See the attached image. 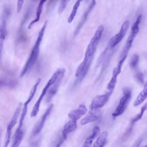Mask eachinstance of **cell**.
<instances>
[{"mask_svg": "<svg viewBox=\"0 0 147 147\" xmlns=\"http://www.w3.org/2000/svg\"><path fill=\"white\" fill-rule=\"evenodd\" d=\"M47 23L48 21H45L40 30L30 56L20 72V77H23L27 72L30 71L36 61L39 54L40 45L43 38Z\"/></svg>", "mask_w": 147, "mask_h": 147, "instance_id": "cell-1", "label": "cell"}, {"mask_svg": "<svg viewBox=\"0 0 147 147\" xmlns=\"http://www.w3.org/2000/svg\"><path fill=\"white\" fill-rule=\"evenodd\" d=\"M124 96L121 99L119 103L112 114L114 117H116L122 114L126 109L131 96V89L128 87H125L123 90Z\"/></svg>", "mask_w": 147, "mask_h": 147, "instance_id": "cell-2", "label": "cell"}, {"mask_svg": "<svg viewBox=\"0 0 147 147\" xmlns=\"http://www.w3.org/2000/svg\"><path fill=\"white\" fill-rule=\"evenodd\" d=\"M65 71V69L64 68L61 69L57 80L48 90L46 98V101L47 102H50L56 93L61 83Z\"/></svg>", "mask_w": 147, "mask_h": 147, "instance_id": "cell-3", "label": "cell"}, {"mask_svg": "<svg viewBox=\"0 0 147 147\" xmlns=\"http://www.w3.org/2000/svg\"><path fill=\"white\" fill-rule=\"evenodd\" d=\"M129 25V21H125L123 24L119 32L110 40L108 44L111 48L114 47L122 40L126 34Z\"/></svg>", "mask_w": 147, "mask_h": 147, "instance_id": "cell-4", "label": "cell"}, {"mask_svg": "<svg viewBox=\"0 0 147 147\" xmlns=\"http://www.w3.org/2000/svg\"><path fill=\"white\" fill-rule=\"evenodd\" d=\"M53 106V104H52L49 106L40 119L34 126L32 130V136H35L40 133L43 128L47 117L50 113Z\"/></svg>", "mask_w": 147, "mask_h": 147, "instance_id": "cell-5", "label": "cell"}, {"mask_svg": "<svg viewBox=\"0 0 147 147\" xmlns=\"http://www.w3.org/2000/svg\"><path fill=\"white\" fill-rule=\"evenodd\" d=\"M112 93L109 92L106 94L98 95L92 100L90 105L91 110L100 108L103 107L108 102L109 96Z\"/></svg>", "mask_w": 147, "mask_h": 147, "instance_id": "cell-6", "label": "cell"}, {"mask_svg": "<svg viewBox=\"0 0 147 147\" xmlns=\"http://www.w3.org/2000/svg\"><path fill=\"white\" fill-rule=\"evenodd\" d=\"M99 114V112L97 109L91 110L86 116L81 121V124L84 125L88 123L96 121L98 119Z\"/></svg>", "mask_w": 147, "mask_h": 147, "instance_id": "cell-7", "label": "cell"}, {"mask_svg": "<svg viewBox=\"0 0 147 147\" xmlns=\"http://www.w3.org/2000/svg\"><path fill=\"white\" fill-rule=\"evenodd\" d=\"M87 112V110L83 105H79L78 108L71 111L68 114L70 119L77 121L82 115H85Z\"/></svg>", "mask_w": 147, "mask_h": 147, "instance_id": "cell-8", "label": "cell"}, {"mask_svg": "<svg viewBox=\"0 0 147 147\" xmlns=\"http://www.w3.org/2000/svg\"><path fill=\"white\" fill-rule=\"evenodd\" d=\"M77 127L76 121L70 119L65 124L62 131V134L64 139L67 140V134L75 131Z\"/></svg>", "mask_w": 147, "mask_h": 147, "instance_id": "cell-9", "label": "cell"}, {"mask_svg": "<svg viewBox=\"0 0 147 147\" xmlns=\"http://www.w3.org/2000/svg\"><path fill=\"white\" fill-rule=\"evenodd\" d=\"M100 132L99 127L95 126L92 129V134L88 137L84 144L83 147H90L95 138L99 135Z\"/></svg>", "mask_w": 147, "mask_h": 147, "instance_id": "cell-10", "label": "cell"}, {"mask_svg": "<svg viewBox=\"0 0 147 147\" xmlns=\"http://www.w3.org/2000/svg\"><path fill=\"white\" fill-rule=\"evenodd\" d=\"M47 90L45 87L43 89L40 95L35 103L31 113L30 116L31 117L36 116L38 113L41 102Z\"/></svg>", "mask_w": 147, "mask_h": 147, "instance_id": "cell-11", "label": "cell"}, {"mask_svg": "<svg viewBox=\"0 0 147 147\" xmlns=\"http://www.w3.org/2000/svg\"><path fill=\"white\" fill-rule=\"evenodd\" d=\"M47 0H40L37 9L36 18L32 21L28 26V28L30 29L33 25L35 23L38 22L39 20L40 15L42 12L44 3Z\"/></svg>", "mask_w": 147, "mask_h": 147, "instance_id": "cell-12", "label": "cell"}, {"mask_svg": "<svg viewBox=\"0 0 147 147\" xmlns=\"http://www.w3.org/2000/svg\"><path fill=\"white\" fill-rule=\"evenodd\" d=\"M22 103L21 102L19 104L12 117L11 121L8 125L12 129L17 122L22 110Z\"/></svg>", "mask_w": 147, "mask_h": 147, "instance_id": "cell-13", "label": "cell"}, {"mask_svg": "<svg viewBox=\"0 0 147 147\" xmlns=\"http://www.w3.org/2000/svg\"><path fill=\"white\" fill-rule=\"evenodd\" d=\"M147 84L145 85L143 90L140 93L136 98L134 103V105L136 106L142 103L147 98Z\"/></svg>", "mask_w": 147, "mask_h": 147, "instance_id": "cell-14", "label": "cell"}, {"mask_svg": "<svg viewBox=\"0 0 147 147\" xmlns=\"http://www.w3.org/2000/svg\"><path fill=\"white\" fill-rule=\"evenodd\" d=\"M108 136V133L106 131L102 132L99 136L94 143L93 147H102L105 144Z\"/></svg>", "mask_w": 147, "mask_h": 147, "instance_id": "cell-15", "label": "cell"}, {"mask_svg": "<svg viewBox=\"0 0 147 147\" xmlns=\"http://www.w3.org/2000/svg\"><path fill=\"white\" fill-rule=\"evenodd\" d=\"M24 136L23 131L20 130L17 132L15 133L14 140L12 146L18 147L20 144Z\"/></svg>", "mask_w": 147, "mask_h": 147, "instance_id": "cell-16", "label": "cell"}, {"mask_svg": "<svg viewBox=\"0 0 147 147\" xmlns=\"http://www.w3.org/2000/svg\"><path fill=\"white\" fill-rule=\"evenodd\" d=\"M80 2L78 0L74 4L69 17L67 19V22L69 23H71L73 20L77 12V10L80 5Z\"/></svg>", "mask_w": 147, "mask_h": 147, "instance_id": "cell-17", "label": "cell"}, {"mask_svg": "<svg viewBox=\"0 0 147 147\" xmlns=\"http://www.w3.org/2000/svg\"><path fill=\"white\" fill-rule=\"evenodd\" d=\"M41 81L40 78H39L36 81L35 85L32 88L29 97L26 102L24 103V105H28L32 99L36 90L37 87Z\"/></svg>", "mask_w": 147, "mask_h": 147, "instance_id": "cell-18", "label": "cell"}, {"mask_svg": "<svg viewBox=\"0 0 147 147\" xmlns=\"http://www.w3.org/2000/svg\"><path fill=\"white\" fill-rule=\"evenodd\" d=\"M88 59L87 57H84L83 61L79 65L77 69L75 74L76 77H78L82 73L87 64Z\"/></svg>", "mask_w": 147, "mask_h": 147, "instance_id": "cell-19", "label": "cell"}, {"mask_svg": "<svg viewBox=\"0 0 147 147\" xmlns=\"http://www.w3.org/2000/svg\"><path fill=\"white\" fill-rule=\"evenodd\" d=\"M60 71L61 69L59 68L55 71L47 82L45 86V88L48 89L50 86L55 82L60 73Z\"/></svg>", "mask_w": 147, "mask_h": 147, "instance_id": "cell-20", "label": "cell"}, {"mask_svg": "<svg viewBox=\"0 0 147 147\" xmlns=\"http://www.w3.org/2000/svg\"><path fill=\"white\" fill-rule=\"evenodd\" d=\"M27 105H24L20 119L19 126L16 129L15 133L18 132L21 130L24 120L27 113Z\"/></svg>", "mask_w": 147, "mask_h": 147, "instance_id": "cell-21", "label": "cell"}, {"mask_svg": "<svg viewBox=\"0 0 147 147\" xmlns=\"http://www.w3.org/2000/svg\"><path fill=\"white\" fill-rule=\"evenodd\" d=\"M117 76L113 75L112 77L107 86V89L110 91L109 92L112 93L116 83Z\"/></svg>", "mask_w": 147, "mask_h": 147, "instance_id": "cell-22", "label": "cell"}, {"mask_svg": "<svg viewBox=\"0 0 147 147\" xmlns=\"http://www.w3.org/2000/svg\"><path fill=\"white\" fill-rule=\"evenodd\" d=\"M11 128L7 126L5 141V147H7L10 142L11 135Z\"/></svg>", "mask_w": 147, "mask_h": 147, "instance_id": "cell-23", "label": "cell"}, {"mask_svg": "<svg viewBox=\"0 0 147 147\" xmlns=\"http://www.w3.org/2000/svg\"><path fill=\"white\" fill-rule=\"evenodd\" d=\"M7 34L6 22L5 20H4L0 28V38L4 40Z\"/></svg>", "mask_w": 147, "mask_h": 147, "instance_id": "cell-24", "label": "cell"}, {"mask_svg": "<svg viewBox=\"0 0 147 147\" xmlns=\"http://www.w3.org/2000/svg\"><path fill=\"white\" fill-rule=\"evenodd\" d=\"M147 105L146 103L141 108L140 113L132 120L131 123H134L136 122L140 119L142 117L144 111L147 108Z\"/></svg>", "mask_w": 147, "mask_h": 147, "instance_id": "cell-25", "label": "cell"}, {"mask_svg": "<svg viewBox=\"0 0 147 147\" xmlns=\"http://www.w3.org/2000/svg\"><path fill=\"white\" fill-rule=\"evenodd\" d=\"M139 60L138 55L135 54L132 56L130 63V66L131 68H135L137 65Z\"/></svg>", "mask_w": 147, "mask_h": 147, "instance_id": "cell-26", "label": "cell"}, {"mask_svg": "<svg viewBox=\"0 0 147 147\" xmlns=\"http://www.w3.org/2000/svg\"><path fill=\"white\" fill-rule=\"evenodd\" d=\"M134 123H131L130 126L128 128L127 130L124 134L122 137V139L123 140H124L125 139L128 137L129 135L131 133L133 128V126Z\"/></svg>", "mask_w": 147, "mask_h": 147, "instance_id": "cell-27", "label": "cell"}, {"mask_svg": "<svg viewBox=\"0 0 147 147\" xmlns=\"http://www.w3.org/2000/svg\"><path fill=\"white\" fill-rule=\"evenodd\" d=\"M24 0H18L17 4V12L19 13L22 8Z\"/></svg>", "mask_w": 147, "mask_h": 147, "instance_id": "cell-28", "label": "cell"}, {"mask_svg": "<svg viewBox=\"0 0 147 147\" xmlns=\"http://www.w3.org/2000/svg\"><path fill=\"white\" fill-rule=\"evenodd\" d=\"M137 78L138 81L141 83H143L144 82V76L143 74L141 72H139L137 75Z\"/></svg>", "mask_w": 147, "mask_h": 147, "instance_id": "cell-29", "label": "cell"}, {"mask_svg": "<svg viewBox=\"0 0 147 147\" xmlns=\"http://www.w3.org/2000/svg\"><path fill=\"white\" fill-rule=\"evenodd\" d=\"M9 82H6L5 81L0 79V88L3 86H9Z\"/></svg>", "mask_w": 147, "mask_h": 147, "instance_id": "cell-30", "label": "cell"}, {"mask_svg": "<svg viewBox=\"0 0 147 147\" xmlns=\"http://www.w3.org/2000/svg\"><path fill=\"white\" fill-rule=\"evenodd\" d=\"M4 40L0 38V61L2 55Z\"/></svg>", "mask_w": 147, "mask_h": 147, "instance_id": "cell-31", "label": "cell"}, {"mask_svg": "<svg viewBox=\"0 0 147 147\" xmlns=\"http://www.w3.org/2000/svg\"><path fill=\"white\" fill-rule=\"evenodd\" d=\"M2 130L1 129H0V138H1V134H2Z\"/></svg>", "mask_w": 147, "mask_h": 147, "instance_id": "cell-32", "label": "cell"}]
</instances>
